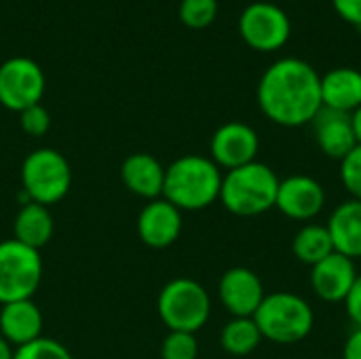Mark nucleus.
<instances>
[{
  "instance_id": "obj_30",
  "label": "nucleus",
  "mask_w": 361,
  "mask_h": 359,
  "mask_svg": "<svg viewBox=\"0 0 361 359\" xmlns=\"http://www.w3.org/2000/svg\"><path fill=\"white\" fill-rule=\"evenodd\" d=\"M343 359H361V328H355L343 349Z\"/></svg>"
},
{
  "instance_id": "obj_1",
  "label": "nucleus",
  "mask_w": 361,
  "mask_h": 359,
  "mask_svg": "<svg viewBox=\"0 0 361 359\" xmlns=\"http://www.w3.org/2000/svg\"><path fill=\"white\" fill-rule=\"evenodd\" d=\"M256 95L271 123L302 127L322 110V76L309 61L283 57L264 70Z\"/></svg>"
},
{
  "instance_id": "obj_12",
  "label": "nucleus",
  "mask_w": 361,
  "mask_h": 359,
  "mask_svg": "<svg viewBox=\"0 0 361 359\" xmlns=\"http://www.w3.org/2000/svg\"><path fill=\"white\" fill-rule=\"evenodd\" d=\"M218 296L233 317H254L267 292L258 273L247 267H233L220 277Z\"/></svg>"
},
{
  "instance_id": "obj_20",
  "label": "nucleus",
  "mask_w": 361,
  "mask_h": 359,
  "mask_svg": "<svg viewBox=\"0 0 361 359\" xmlns=\"http://www.w3.org/2000/svg\"><path fill=\"white\" fill-rule=\"evenodd\" d=\"M53 229H55V222H53L49 207L27 201L15 216L13 239H17L19 243L27 245V248L40 250L51 241Z\"/></svg>"
},
{
  "instance_id": "obj_27",
  "label": "nucleus",
  "mask_w": 361,
  "mask_h": 359,
  "mask_svg": "<svg viewBox=\"0 0 361 359\" xmlns=\"http://www.w3.org/2000/svg\"><path fill=\"white\" fill-rule=\"evenodd\" d=\"M19 123H21V129L27 133V135H44L51 127V116L47 112V108L42 104H34V106H27L25 110L19 112Z\"/></svg>"
},
{
  "instance_id": "obj_18",
  "label": "nucleus",
  "mask_w": 361,
  "mask_h": 359,
  "mask_svg": "<svg viewBox=\"0 0 361 359\" xmlns=\"http://www.w3.org/2000/svg\"><path fill=\"white\" fill-rule=\"evenodd\" d=\"M328 233L334 243V252L360 260L361 258V201L347 199L338 203L328 220Z\"/></svg>"
},
{
  "instance_id": "obj_13",
  "label": "nucleus",
  "mask_w": 361,
  "mask_h": 359,
  "mask_svg": "<svg viewBox=\"0 0 361 359\" xmlns=\"http://www.w3.org/2000/svg\"><path fill=\"white\" fill-rule=\"evenodd\" d=\"M357 275L355 260L332 252L328 258L311 267V288L324 303H345Z\"/></svg>"
},
{
  "instance_id": "obj_8",
  "label": "nucleus",
  "mask_w": 361,
  "mask_h": 359,
  "mask_svg": "<svg viewBox=\"0 0 361 359\" xmlns=\"http://www.w3.org/2000/svg\"><path fill=\"white\" fill-rule=\"evenodd\" d=\"M292 32L288 13L273 2H252L239 17V34L256 51L273 53L279 51Z\"/></svg>"
},
{
  "instance_id": "obj_28",
  "label": "nucleus",
  "mask_w": 361,
  "mask_h": 359,
  "mask_svg": "<svg viewBox=\"0 0 361 359\" xmlns=\"http://www.w3.org/2000/svg\"><path fill=\"white\" fill-rule=\"evenodd\" d=\"M345 309L355 328H361V275H357L349 296L345 298Z\"/></svg>"
},
{
  "instance_id": "obj_25",
  "label": "nucleus",
  "mask_w": 361,
  "mask_h": 359,
  "mask_svg": "<svg viewBox=\"0 0 361 359\" xmlns=\"http://www.w3.org/2000/svg\"><path fill=\"white\" fill-rule=\"evenodd\" d=\"M199 343L190 332H169L161 345V359H197Z\"/></svg>"
},
{
  "instance_id": "obj_24",
  "label": "nucleus",
  "mask_w": 361,
  "mask_h": 359,
  "mask_svg": "<svg viewBox=\"0 0 361 359\" xmlns=\"http://www.w3.org/2000/svg\"><path fill=\"white\" fill-rule=\"evenodd\" d=\"M13 359H72L70 351L53 339H36L13 351Z\"/></svg>"
},
{
  "instance_id": "obj_7",
  "label": "nucleus",
  "mask_w": 361,
  "mask_h": 359,
  "mask_svg": "<svg viewBox=\"0 0 361 359\" xmlns=\"http://www.w3.org/2000/svg\"><path fill=\"white\" fill-rule=\"evenodd\" d=\"M42 279V258L38 250L17 239L0 241V305L30 300Z\"/></svg>"
},
{
  "instance_id": "obj_26",
  "label": "nucleus",
  "mask_w": 361,
  "mask_h": 359,
  "mask_svg": "<svg viewBox=\"0 0 361 359\" xmlns=\"http://www.w3.org/2000/svg\"><path fill=\"white\" fill-rule=\"evenodd\" d=\"M341 182L351 199L361 201V144H357L343 161H341Z\"/></svg>"
},
{
  "instance_id": "obj_9",
  "label": "nucleus",
  "mask_w": 361,
  "mask_h": 359,
  "mask_svg": "<svg viewBox=\"0 0 361 359\" xmlns=\"http://www.w3.org/2000/svg\"><path fill=\"white\" fill-rule=\"evenodd\" d=\"M44 93V72L30 57H11L0 63V104L21 112L27 106L40 104Z\"/></svg>"
},
{
  "instance_id": "obj_3",
  "label": "nucleus",
  "mask_w": 361,
  "mask_h": 359,
  "mask_svg": "<svg viewBox=\"0 0 361 359\" xmlns=\"http://www.w3.org/2000/svg\"><path fill=\"white\" fill-rule=\"evenodd\" d=\"M277 188L279 178L273 167L254 161L222 176L220 201L231 214L252 218L275 207Z\"/></svg>"
},
{
  "instance_id": "obj_10",
  "label": "nucleus",
  "mask_w": 361,
  "mask_h": 359,
  "mask_svg": "<svg viewBox=\"0 0 361 359\" xmlns=\"http://www.w3.org/2000/svg\"><path fill=\"white\" fill-rule=\"evenodd\" d=\"M260 150V138L254 127L241 121H228L220 125L209 142L212 161L220 169H237L254 163Z\"/></svg>"
},
{
  "instance_id": "obj_19",
  "label": "nucleus",
  "mask_w": 361,
  "mask_h": 359,
  "mask_svg": "<svg viewBox=\"0 0 361 359\" xmlns=\"http://www.w3.org/2000/svg\"><path fill=\"white\" fill-rule=\"evenodd\" d=\"M322 106L338 112H355L361 106V72L334 68L322 76Z\"/></svg>"
},
{
  "instance_id": "obj_14",
  "label": "nucleus",
  "mask_w": 361,
  "mask_h": 359,
  "mask_svg": "<svg viewBox=\"0 0 361 359\" xmlns=\"http://www.w3.org/2000/svg\"><path fill=\"white\" fill-rule=\"evenodd\" d=\"M137 233L148 248H169L182 233V212L167 199H154L140 212Z\"/></svg>"
},
{
  "instance_id": "obj_15",
  "label": "nucleus",
  "mask_w": 361,
  "mask_h": 359,
  "mask_svg": "<svg viewBox=\"0 0 361 359\" xmlns=\"http://www.w3.org/2000/svg\"><path fill=\"white\" fill-rule=\"evenodd\" d=\"M311 125H313L315 142L328 159H334L341 163L357 146L351 114L347 112H338V110L322 106V110L311 121Z\"/></svg>"
},
{
  "instance_id": "obj_32",
  "label": "nucleus",
  "mask_w": 361,
  "mask_h": 359,
  "mask_svg": "<svg viewBox=\"0 0 361 359\" xmlns=\"http://www.w3.org/2000/svg\"><path fill=\"white\" fill-rule=\"evenodd\" d=\"M13 351L15 349L0 336V359H13Z\"/></svg>"
},
{
  "instance_id": "obj_22",
  "label": "nucleus",
  "mask_w": 361,
  "mask_h": 359,
  "mask_svg": "<svg viewBox=\"0 0 361 359\" xmlns=\"http://www.w3.org/2000/svg\"><path fill=\"white\" fill-rule=\"evenodd\" d=\"M262 334L254 317H233L220 332V345L226 353L243 358L258 349Z\"/></svg>"
},
{
  "instance_id": "obj_2",
  "label": "nucleus",
  "mask_w": 361,
  "mask_h": 359,
  "mask_svg": "<svg viewBox=\"0 0 361 359\" xmlns=\"http://www.w3.org/2000/svg\"><path fill=\"white\" fill-rule=\"evenodd\" d=\"M222 176L224 174L209 157L184 154L165 167L163 199L180 212L205 209L220 201Z\"/></svg>"
},
{
  "instance_id": "obj_21",
  "label": "nucleus",
  "mask_w": 361,
  "mask_h": 359,
  "mask_svg": "<svg viewBox=\"0 0 361 359\" xmlns=\"http://www.w3.org/2000/svg\"><path fill=\"white\" fill-rule=\"evenodd\" d=\"M332 252H334V243L326 224L307 222L305 226L296 231L292 239V254L296 256V260L309 267H315L317 262L328 258Z\"/></svg>"
},
{
  "instance_id": "obj_5",
  "label": "nucleus",
  "mask_w": 361,
  "mask_h": 359,
  "mask_svg": "<svg viewBox=\"0 0 361 359\" xmlns=\"http://www.w3.org/2000/svg\"><path fill=\"white\" fill-rule=\"evenodd\" d=\"M159 317L169 332L197 334L212 315V300L207 290L188 277L171 279L159 294Z\"/></svg>"
},
{
  "instance_id": "obj_16",
  "label": "nucleus",
  "mask_w": 361,
  "mask_h": 359,
  "mask_svg": "<svg viewBox=\"0 0 361 359\" xmlns=\"http://www.w3.org/2000/svg\"><path fill=\"white\" fill-rule=\"evenodd\" d=\"M121 178H123V184L127 186V190L142 199L154 201V199L163 197L165 167L159 163V159H154L148 152L129 154L123 161Z\"/></svg>"
},
{
  "instance_id": "obj_23",
  "label": "nucleus",
  "mask_w": 361,
  "mask_h": 359,
  "mask_svg": "<svg viewBox=\"0 0 361 359\" xmlns=\"http://www.w3.org/2000/svg\"><path fill=\"white\" fill-rule=\"evenodd\" d=\"M180 19L188 28H207L218 15V0H180Z\"/></svg>"
},
{
  "instance_id": "obj_6",
  "label": "nucleus",
  "mask_w": 361,
  "mask_h": 359,
  "mask_svg": "<svg viewBox=\"0 0 361 359\" xmlns=\"http://www.w3.org/2000/svg\"><path fill=\"white\" fill-rule=\"evenodd\" d=\"M21 184L27 201L49 207L61 201L70 190V163L61 152L53 148H38L30 152L21 165Z\"/></svg>"
},
{
  "instance_id": "obj_11",
  "label": "nucleus",
  "mask_w": 361,
  "mask_h": 359,
  "mask_svg": "<svg viewBox=\"0 0 361 359\" xmlns=\"http://www.w3.org/2000/svg\"><path fill=\"white\" fill-rule=\"evenodd\" d=\"M275 207L294 222H311L326 207V188L305 174L288 176L279 180Z\"/></svg>"
},
{
  "instance_id": "obj_17",
  "label": "nucleus",
  "mask_w": 361,
  "mask_h": 359,
  "mask_svg": "<svg viewBox=\"0 0 361 359\" xmlns=\"http://www.w3.org/2000/svg\"><path fill=\"white\" fill-rule=\"evenodd\" d=\"M42 332V313L40 309L30 300H17L2 305L0 309V336L11 347L27 345L36 339H40Z\"/></svg>"
},
{
  "instance_id": "obj_29",
  "label": "nucleus",
  "mask_w": 361,
  "mask_h": 359,
  "mask_svg": "<svg viewBox=\"0 0 361 359\" xmlns=\"http://www.w3.org/2000/svg\"><path fill=\"white\" fill-rule=\"evenodd\" d=\"M332 4L345 21L361 28V0H332Z\"/></svg>"
},
{
  "instance_id": "obj_31",
  "label": "nucleus",
  "mask_w": 361,
  "mask_h": 359,
  "mask_svg": "<svg viewBox=\"0 0 361 359\" xmlns=\"http://www.w3.org/2000/svg\"><path fill=\"white\" fill-rule=\"evenodd\" d=\"M351 123H353L355 140H357V144H361V106L355 112H351Z\"/></svg>"
},
{
  "instance_id": "obj_4",
  "label": "nucleus",
  "mask_w": 361,
  "mask_h": 359,
  "mask_svg": "<svg viewBox=\"0 0 361 359\" xmlns=\"http://www.w3.org/2000/svg\"><path fill=\"white\" fill-rule=\"evenodd\" d=\"M254 322L262 339L275 345H296L313 332L315 313L300 294L273 292L260 303Z\"/></svg>"
}]
</instances>
